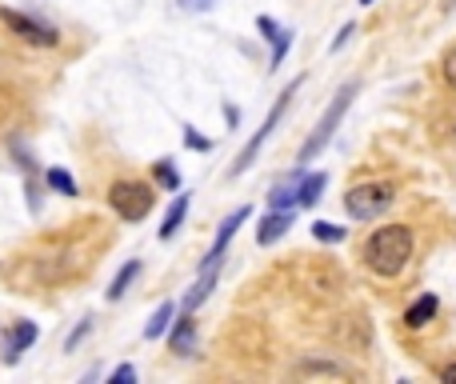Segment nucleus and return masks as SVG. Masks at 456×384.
<instances>
[{
  "label": "nucleus",
  "mask_w": 456,
  "mask_h": 384,
  "mask_svg": "<svg viewBox=\"0 0 456 384\" xmlns=\"http://www.w3.org/2000/svg\"><path fill=\"white\" fill-rule=\"evenodd\" d=\"M360 4H372V0H360Z\"/></svg>",
  "instance_id": "obj_30"
},
{
  "label": "nucleus",
  "mask_w": 456,
  "mask_h": 384,
  "mask_svg": "<svg viewBox=\"0 0 456 384\" xmlns=\"http://www.w3.org/2000/svg\"><path fill=\"white\" fill-rule=\"evenodd\" d=\"M252 216V208L248 204H240L236 212H228L220 220V228H216V240H212V248H208V256H204V264H200V272L204 268H220V260H224V252H228V244H232V236H236V228Z\"/></svg>",
  "instance_id": "obj_7"
},
{
  "label": "nucleus",
  "mask_w": 456,
  "mask_h": 384,
  "mask_svg": "<svg viewBox=\"0 0 456 384\" xmlns=\"http://www.w3.org/2000/svg\"><path fill=\"white\" fill-rule=\"evenodd\" d=\"M136 276H140V260H128L124 268H120L116 276H112V284H108V300H120V296L128 292V284H132Z\"/></svg>",
  "instance_id": "obj_17"
},
{
  "label": "nucleus",
  "mask_w": 456,
  "mask_h": 384,
  "mask_svg": "<svg viewBox=\"0 0 456 384\" xmlns=\"http://www.w3.org/2000/svg\"><path fill=\"white\" fill-rule=\"evenodd\" d=\"M212 284H216V268H204V272H200V280L192 284V292L184 296V312H192L196 304H204L208 292H212Z\"/></svg>",
  "instance_id": "obj_16"
},
{
  "label": "nucleus",
  "mask_w": 456,
  "mask_h": 384,
  "mask_svg": "<svg viewBox=\"0 0 456 384\" xmlns=\"http://www.w3.org/2000/svg\"><path fill=\"white\" fill-rule=\"evenodd\" d=\"M352 32H356V24H344V28H340V32H336V36H332V44H328V48H332V52H336V48H344V40H348Z\"/></svg>",
  "instance_id": "obj_28"
},
{
  "label": "nucleus",
  "mask_w": 456,
  "mask_h": 384,
  "mask_svg": "<svg viewBox=\"0 0 456 384\" xmlns=\"http://www.w3.org/2000/svg\"><path fill=\"white\" fill-rule=\"evenodd\" d=\"M312 236L324 240V244H340V240L348 236V228H344V224H332V220H316L312 224Z\"/></svg>",
  "instance_id": "obj_18"
},
{
  "label": "nucleus",
  "mask_w": 456,
  "mask_h": 384,
  "mask_svg": "<svg viewBox=\"0 0 456 384\" xmlns=\"http://www.w3.org/2000/svg\"><path fill=\"white\" fill-rule=\"evenodd\" d=\"M88 328H92V320H80V324L72 328V336H68V340H64V352H72V348H76V344L88 336Z\"/></svg>",
  "instance_id": "obj_24"
},
{
  "label": "nucleus",
  "mask_w": 456,
  "mask_h": 384,
  "mask_svg": "<svg viewBox=\"0 0 456 384\" xmlns=\"http://www.w3.org/2000/svg\"><path fill=\"white\" fill-rule=\"evenodd\" d=\"M268 44H272V68H280V60H284V52H288V44H292V32H288V28H276V36H272L268 40Z\"/></svg>",
  "instance_id": "obj_21"
},
{
  "label": "nucleus",
  "mask_w": 456,
  "mask_h": 384,
  "mask_svg": "<svg viewBox=\"0 0 456 384\" xmlns=\"http://www.w3.org/2000/svg\"><path fill=\"white\" fill-rule=\"evenodd\" d=\"M168 344H172V352H180V356H196L200 340H196V320H192V312H180V316H176Z\"/></svg>",
  "instance_id": "obj_8"
},
{
  "label": "nucleus",
  "mask_w": 456,
  "mask_h": 384,
  "mask_svg": "<svg viewBox=\"0 0 456 384\" xmlns=\"http://www.w3.org/2000/svg\"><path fill=\"white\" fill-rule=\"evenodd\" d=\"M256 28H260V36H264V40H272V36H276L280 24L272 20V16H256Z\"/></svg>",
  "instance_id": "obj_26"
},
{
  "label": "nucleus",
  "mask_w": 456,
  "mask_h": 384,
  "mask_svg": "<svg viewBox=\"0 0 456 384\" xmlns=\"http://www.w3.org/2000/svg\"><path fill=\"white\" fill-rule=\"evenodd\" d=\"M412 252H416V236L408 224H380L376 232H368L364 248H360L368 272H376L384 280L400 276L408 268V260H412Z\"/></svg>",
  "instance_id": "obj_1"
},
{
  "label": "nucleus",
  "mask_w": 456,
  "mask_h": 384,
  "mask_svg": "<svg viewBox=\"0 0 456 384\" xmlns=\"http://www.w3.org/2000/svg\"><path fill=\"white\" fill-rule=\"evenodd\" d=\"M172 316H176V304L164 300V304H160V308L148 316V324H144V340H160V336L168 332V324H172Z\"/></svg>",
  "instance_id": "obj_14"
},
{
  "label": "nucleus",
  "mask_w": 456,
  "mask_h": 384,
  "mask_svg": "<svg viewBox=\"0 0 456 384\" xmlns=\"http://www.w3.org/2000/svg\"><path fill=\"white\" fill-rule=\"evenodd\" d=\"M0 20H4L8 28H12L20 40H28V44L52 48L56 40H60V36H56V28H52V24H40V20H32V16L16 12V8H0Z\"/></svg>",
  "instance_id": "obj_6"
},
{
  "label": "nucleus",
  "mask_w": 456,
  "mask_h": 384,
  "mask_svg": "<svg viewBox=\"0 0 456 384\" xmlns=\"http://www.w3.org/2000/svg\"><path fill=\"white\" fill-rule=\"evenodd\" d=\"M184 212H188V192H180L176 188V200H172V208H168V216H164V224H160V240H168L176 228L184 224Z\"/></svg>",
  "instance_id": "obj_15"
},
{
  "label": "nucleus",
  "mask_w": 456,
  "mask_h": 384,
  "mask_svg": "<svg viewBox=\"0 0 456 384\" xmlns=\"http://www.w3.org/2000/svg\"><path fill=\"white\" fill-rule=\"evenodd\" d=\"M328 184V172H304L300 184H296V208H312L320 200V192H324Z\"/></svg>",
  "instance_id": "obj_13"
},
{
  "label": "nucleus",
  "mask_w": 456,
  "mask_h": 384,
  "mask_svg": "<svg viewBox=\"0 0 456 384\" xmlns=\"http://www.w3.org/2000/svg\"><path fill=\"white\" fill-rule=\"evenodd\" d=\"M356 88H360L356 80H348V84H344L340 92H336V100L328 104V108H324V116H320V120H316V128H312V132H308V140L300 144V164H308V160H316L320 152L328 148V140H332V132H336V128H340L344 112L352 108V96H356Z\"/></svg>",
  "instance_id": "obj_2"
},
{
  "label": "nucleus",
  "mask_w": 456,
  "mask_h": 384,
  "mask_svg": "<svg viewBox=\"0 0 456 384\" xmlns=\"http://www.w3.org/2000/svg\"><path fill=\"white\" fill-rule=\"evenodd\" d=\"M184 140H188V148H196V152H212V140H208V136H200L192 124H184Z\"/></svg>",
  "instance_id": "obj_23"
},
{
  "label": "nucleus",
  "mask_w": 456,
  "mask_h": 384,
  "mask_svg": "<svg viewBox=\"0 0 456 384\" xmlns=\"http://www.w3.org/2000/svg\"><path fill=\"white\" fill-rule=\"evenodd\" d=\"M300 176H304V164L292 168L288 176H280V180L272 184V192H268V208H276V212L296 208V184H300Z\"/></svg>",
  "instance_id": "obj_9"
},
{
  "label": "nucleus",
  "mask_w": 456,
  "mask_h": 384,
  "mask_svg": "<svg viewBox=\"0 0 456 384\" xmlns=\"http://www.w3.org/2000/svg\"><path fill=\"white\" fill-rule=\"evenodd\" d=\"M152 172H156L160 188H168V192H176V188H180V172H176V164H172V160H156V168H152Z\"/></svg>",
  "instance_id": "obj_20"
},
{
  "label": "nucleus",
  "mask_w": 456,
  "mask_h": 384,
  "mask_svg": "<svg viewBox=\"0 0 456 384\" xmlns=\"http://www.w3.org/2000/svg\"><path fill=\"white\" fill-rule=\"evenodd\" d=\"M136 380V368L132 364H120L116 372H112V384H132Z\"/></svg>",
  "instance_id": "obj_27"
},
{
  "label": "nucleus",
  "mask_w": 456,
  "mask_h": 384,
  "mask_svg": "<svg viewBox=\"0 0 456 384\" xmlns=\"http://www.w3.org/2000/svg\"><path fill=\"white\" fill-rule=\"evenodd\" d=\"M36 324H32V320H20V324H12L8 328V340H4V360L8 364H12V360H20V352L24 348H32V344H36Z\"/></svg>",
  "instance_id": "obj_10"
},
{
  "label": "nucleus",
  "mask_w": 456,
  "mask_h": 384,
  "mask_svg": "<svg viewBox=\"0 0 456 384\" xmlns=\"http://www.w3.org/2000/svg\"><path fill=\"white\" fill-rule=\"evenodd\" d=\"M292 228V208H288V212H276V208H268V216H264L260 220V228H256V244H276L280 236H284V232Z\"/></svg>",
  "instance_id": "obj_11"
},
{
  "label": "nucleus",
  "mask_w": 456,
  "mask_h": 384,
  "mask_svg": "<svg viewBox=\"0 0 456 384\" xmlns=\"http://www.w3.org/2000/svg\"><path fill=\"white\" fill-rule=\"evenodd\" d=\"M440 312V300L432 292H424V296H416L412 304L404 308V324L408 328H424V324H432V316Z\"/></svg>",
  "instance_id": "obj_12"
},
{
  "label": "nucleus",
  "mask_w": 456,
  "mask_h": 384,
  "mask_svg": "<svg viewBox=\"0 0 456 384\" xmlns=\"http://www.w3.org/2000/svg\"><path fill=\"white\" fill-rule=\"evenodd\" d=\"M176 8H184V12H208V8H216V0H176Z\"/></svg>",
  "instance_id": "obj_25"
},
{
  "label": "nucleus",
  "mask_w": 456,
  "mask_h": 384,
  "mask_svg": "<svg viewBox=\"0 0 456 384\" xmlns=\"http://www.w3.org/2000/svg\"><path fill=\"white\" fill-rule=\"evenodd\" d=\"M108 204H112V212H116L120 220L136 224V220H144V216L152 212L156 192H152V184H144V180H116L108 188Z\"/></svg>",
  "instance_id": "obj_3"
},
{
  "label": "nucleus",
  "mask_w": 456,
  "mask_h": 384,
  "mask_svg": "<svg viewBox=\"0 0 456 384\" xmlns=\"http://www.w3.org/2000/svg\"><path fill=\"white\" fill-rule=\"evenodd\" d=\"M440 76H444V84L456 92V44L448 48L444 56H440Z\"/></svg>",
  "instance_id": "obj_22"
},
{
  "label": "nucleus",
  "mask_w": 456,
  "mask_h": 384,
  "mask_svg": "<svg viewBox=\"0 0 456 384\" xmlns=\"http://www.w3.org/2000/svg\"><path fill=\"white\" fill-rule=\"evenodd\" d=\"M392 200H396V192H392V184H352L348 192H344V212L352 216V220H376V216H384L392 208Z\"/></svg>",
  "instance_id": "obj_4"
},
{
  "label": "nucleus",
  "mask_w": 456,
  "mask_h": 384,
  "mask_svg": "<svg viewBox=\"0 0 456 384\" xmlns=\"http://www.w3.org/2000/svg\"><path fill=\"white\" fill-rule=\"evenodd\" d=\"M296 88H300V80H292V84H288V88H284V92H280V96H276V104H272V112H268V116H264V124H260V128H256V136H252V140H248V144H244V152H240V156H236V160H232L228 176H240V172H244V168H252V160H256V156H260L264 140H268V136H272V132H276V124H280V116H284V108H288V104H292Z\"/></svg>",
  "instance_id": "obj_5"
},
{
  "label": "nucleus",
  "mask_w": 456,
  "mask_h": 384,
  "mask_svg": "<svg viewBox=\"0 0 456 384\" xmlns=\"http://www.w3.org/2000/svg\"><path fill=\"white\" fill-rule=\"evenodd\" d=\"M44 180H48V188H56L60 196H76V180H72V176L64 172V168H48Z\"/></svg>",
  "instance_id": "obj_19"
},
{
  "label": "nucleus",
  "mask_w": 456,
  "mask_h": 384,
  "mask_svg": "<svg viewBox=\"0 0 456 384\" xmlns=\"http://www.w3.org/2000/svg\"><path fill=\"white\" fill-rule=\"evenodd\" d=\"M440 380H444V384H456V364H444V368H440Z\"/></svg>",
  "instance_id": "obj_29"
}]
</instances>
